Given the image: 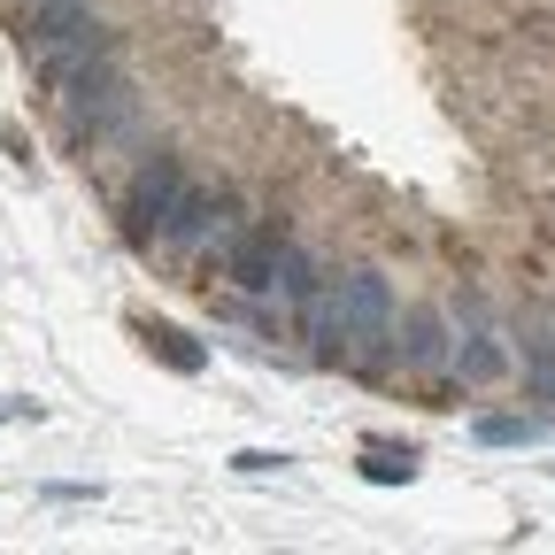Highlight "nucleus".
<instances>
[{
	"instance_id": "f257e3e1",
	"label": "nucleus",
	"mask_w": 555,
	"mask_h": 555,
	"mask_svg": "<svg viewBox=\"0 0 555 555\" xmlns=\"http://www.w3.org/2000/svg\"><path fill=\"white\" fill-rule=\"evenodd\" d=\"M31 78H39V93L69 116V108H86L93 93H108L116 78H131L124 69V31H108V24H93L86 39H69L62 54H47V62H31Z\"/></svg>"
},
{
	"instance_id": "f03ea898",
	"label": "nucleus",
	"mask_w": 555,
	"mask_h": 555,
	"mask_svg": "<svg viewBox=\"0 0 555 555\" xmlns=\"http://www.w3.org/2000/svg\"><path fill=\"white\" fill-rule=\"evenodd\" d=\"M393 324H401V301H393V278L386 270H347L339 278V356L347 363H378L393 356Z\"/></svg>"
},
{
	"instance_id": "7ed1b4c3",
	"label": "nucleus",
	"mask_w": 555,
	"mask_h": 555,
	"mask_svg": "<svg viewBox=\"0 0 555 555\" xmlns=\"http://www.w3.org/2000/svg\"><path fill=\"white\" fill-rule=\"evenodd\" d=\"M240 232H247V224H240L232 193H217V185H185L178 208L163 217V232H155V255H224Z\"/></svg>"
},
{
	"instance_id": "20e7f679",
	"label": "nucleus",
	"mask_w": 555,
	"mask_h": 555,
	"mask_svg": "<svg viewBox=\"0 0 555 555\" xmlns=\"http://www.w3.org/2000/svg\"><path fill=\"white\" fill-rule=\"evenodd\" d=\"M193 178H185V155H170V147H155L147 163L131 170V185H124V232L139 240V247H155V232H163V217L178 208V193H185Z\"/></svg>"
},
{
	"instance_id": "39448f33",
	"label": "nucleus",
	"mask_w": 555,
	"mask_h": 555,
	"mask_svg": "<svg viewBox=\"0 0 555 555\" xmlns=\"http://www.w3.org/2000/svg\"><path fill=\"white\" fill-rule=\"evenodd\" d=\"M139 116H147L139 86H131V78H116V86H108V93H93L86 108H69V116H62V131H69V147L93 163V155L124 147V139H139Z\"/></svg>"
},
{
	"instance_id": "423d86ee",
	"label": "nucleus",
	"mask_w": 555,
	"mask_h": 555,
	"mask_svg": "<svg viewBox=\"0 0 555 555\" xmlns=\"http://www.w3.org/2000/svg\"><path fill=\"white\" fill-rule=\"evenodd\" d=\"M286 217H262V224H247L224 255H217V270H224V286L232 294H247V301H262V294H278V262H286Z\"/></svg>"
},
{
	"instance_id": "0eeeda50",
	"label": "nucleus",
	"mask_w": 555,
	"mask_h": 555,
	"mask_svg": "<svg viewBox=\"0 0 555 555\" xmlns=\"http://www.w3.org/2000/svg\"><path fill=\"white\" fill-rule=\"evenodd\" d=\"M393 363H401L409 378L448 371V363H455V317H448L440 301H409L401 324H393Z\"/></svg>"
},
{
	"instance_id": "6e6552de",
	"label": "nucleus",
	"mask_w": 555,
	"mask_h": 555,
	"mask_svg": "<svg viewBox=\"0 0 555 555\" xmlns=\"http://www.w3.org/2000/svg\"><path fill=\"white\" fill-rule=\"evenodd\" d=\"M86 31H93V0H31V16H24V62H47L69 39H86Z\"/></svg>"
},
{
	"instance_id": "1a4fd4ad",
	"label": "nucleus",
	"mask_w": 555,
	"mask_h": 555,
	"mask_svg": "<svg viewBox=\"0 0 555 555\" xmlns=\"http://www.w3.org/2000/svg\"><path fill=\"white\" fill-rule=\"evenodd\" d=\"M509 371H517V356L502 347L494 324H455V378L463 386H502Z\"/></svg>"
},
{
	"instance_id": "9d476101",
	"label": "nucleus",
	"mask_w": 555,
	"mask_h": 555,
	"mask_svg": "<svg viewBox=\"0 0 555 555\" xmlns=\"http://www.w3.org/2000/svg\"><path fill=\"white\" fill-rule=\"evenodd\" d=\"M525 386L555 416V324H525Z\"/></svg>"
},
{
	"instance_id": "9b49d317",
	"label": "nucleus",
	"mask_w": 555,
	"mask_h": 555,
	"mask_svg": "<svg viewBox=\"0 0 555 555\" xmlns=\"http://www.w3.org/2000/svg\"><path fill=\"white\" fill-rule=\"evenodd\" d=\"M540 433H547V409L540 416H478V425H470L478 448H532Z\"/></svg>"
},
{
	"instance_id": "f8f14e48",
	"label": "nucleus",
	"mask_w": 555,
	"mask_h": 555,
	"mask_svg": "<svg viewBox=\"0 0 555 555\" xmlns=\"http://www.w3.org/2000/svg\"><path fill=\"white\" fill-rule=\"evenodd\" d=\"M363 478L371 486H409L416 478V448H363Z\"/></svg>"
},
{
	"instance_id": "ddd939ff",
	"label": "nucleus",
	"mask_w": 555,
	"mask_h": 555,
	"mask_svg": "<svg viewBox=\"0 0 555 555\" xmlns=\"http://www.w3.org/2000/svg\"><path fill=\"white\" fill-rule=\"evenodd\" d=\"M147 347H155L170 371H201V363H208L201 347H193V332H178V324H155V332H147Z\"/></svg>"
},
{
	"instance_id": "4468645a",
	"label": "nucleus",
	"mask_w": 555,
	"mask_h": 555,
	"mask_svg": "<svg viewBox=\"0 0 555 555\" xmlns=\"http://www.w3.org/2000/svg\"><path fill=\"white\" fill-rule=\"evenodd\" d=\"M286 463H294V455H270V448H240V455H232L240 478H270V470H286Z\"/></svg>"
},
{
	"instance_id": "2eb2a0df",
	"label": "nucleus",
	"mask_w": 555,
	"mask_h": 555,
	"mask_svg": "<svg viewBox=\"0 0 555 555\" xmlns=\"http://www.w3.org/2000/svg\"><path fill=\"white\" fill-rule=\"evenodd\" d=\"M547 324H555V317H547Z\"/></svg>"
}]
</instances>
